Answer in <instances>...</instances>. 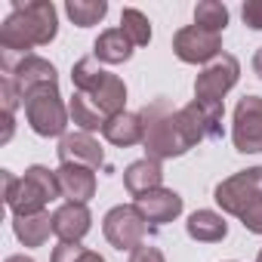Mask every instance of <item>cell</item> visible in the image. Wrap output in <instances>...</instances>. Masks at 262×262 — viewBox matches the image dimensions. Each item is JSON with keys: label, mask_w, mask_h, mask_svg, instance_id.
<instances>
[{"label": "cell", "mask_w": 262, "mask_h": 262, "mask_svg": "<svg viewBox=\"0 0 262 262\" xmlns=\"http://www.w3.org/2000/svg\"><path fill=\"white\" fill-rule=\"evenodd\" d=\"M77 262H105V259H102V256H99V253H93V250H83V253H80V259H77Z\"/></svg>", "instance_id": "4dcf8cb0"}, {"label": "cell", "mask_w": 262, "mask_h": 262, "mask_svg": "<svg viewBox=\"0 0 262 262\" xmlns=\"http://www.w3.org/2000/svg\"><path fill=\"white\" fill-rule=\"evenodd\" d=\"M142 145H145V158L151 161H170V158H182L185 151H191L182 126H179V108L170 105V99H155L148 102L142 111Z\"/></svg>", "instance_id": "7a4b0ae2"}, {"label": "cell", "mask_w": 262, "mask_h": 262, "mask_svg": "<svg viewBox=\"0 0 262 262\" xmlns=\"http://www.w3.org/2000/svg\"><path fill=\"white\" fill-rule=\"evenodd\" d=\"M136 207L148 219V225H167L182 213V198L173 188H155V191L136 198Z\"/></svg>", "instance_id": "5bb4252c"}, {"label": "cell", "mask_w": 262, "mask_h": 262, "mask_svg": "<svg viewBox=\"0 0 262 262\" xmlns=\"http://www.w3.org/2000/svg\"><path fill=\"white\" fill-rule=\"evenodd\" d=\"M256 262H262V250H259V256H256Z\"/></svg>", "instance_id": "d6a6232c"}, {"label": "cell", "mask_w": 262, "mask_h": 262, "mask_svg": "<svg viewBox=\"0 0 262 262\" xmlns=\"http://www.w3.org/2000/svg\"><path fill=\"white\" fill-rule=\"evenodd\" d=\"M90 225H93V216H90L86 204H62L53 213V231L68 244H80V237L90 231Z\"/></svg>", "instance_id": "2e32d148"}, {"label": "cell", "mask_w": 262, "mask_h": 262, "mask_svg": "<svg viewBox=\"0 0 262 262\" xmlns=\"http://www.w3.org/2000/svg\"><path fill=\"white\" fill-rule=\"evenodd\" d=\"M164 170H161V161H151V158H142V161H133L126 170H123V185L133 198H142L155 188H164Z\"/></svg>", "instance_id": "e0dca14e"}, {"label": "cell", "mask_w": 262, "mask_h": 262, "mask_svg": "<svg viewBox=\"0 0 262 262\" xmlns=\"http://www.w3.org/2000/svg\"><path fill=\"white\" fill-rule=\"evenodd\" d=\"M62 198L59 176L40 164L28 167L22 179H16L10 170H4V201L13 210V216H34L43 213L47 204Z\"/></svg>", "instance_id": "277c9868"}, {"label": "cell", "mask_w": 262, "mask_h": 262, "mask_svg": "<svg viewBox=\"0 0 262 262\" xmlns=\"http://www.w3.org/2000/svg\"><path fill=\"white\" fill-rule=\"evenodd\" d=\"M105 139L117 148H129V145H139L142 142V117L139 114H129V111H120L114 114L108 123H105Z\"/></svg>", "instance_id": "ac0fdd59"}, {"label": "cell", "mask_w": 262, "mask_h": 262, "mask_svg": "<svg viewBox=\"0 0 262 262\" xmlns=\"http://www.w3.org/2000/svg\"><path fill=\"white\" fill-rule=\"evenodd\" d=\"M71 83H74V93L83 96L105 120H111L114 114H120L123 105H126V86H123V80L117 74L105 71L96 56H83V59L74 62Z\"/></svg>", "instance_id": "3957f363"}, {"label": "cell", "mask_w": 262, "mask_h": 262, "mask_svg": "<svg viewBox=\"0 0 262 262\" xmlns=\"http://www.w3.org/2000/svg\"><path fill=\"white\" fill-rule=\"evenodd\" d=\"M194 25L198 28H207L213 34H219L225 25H228V10L225 4H219V0H201V4L194 7Z\"/></svg>", "instance_id": "cb8c5ba5"}, {"label": "cell", "mask_w": 262, "mask_h": 262, "mask_svg": "<svg viewBox=\"0 0 262 262\" xmlns=\"http://www.w3.org/2000/svg\"><path fill=\"white\" fill-rule=\"evenodd\" d=\"M13 231L25 247H43L53 231V216L47 210L34 216H13Z\"/></svg>", "instance_id": "44dd1931"}, {"label": "cell", "mask_w": 262, "mask_h": 262, "mask_svg": "<svg viewBox=\"0 0 262 262\" xmlns=\"http://www.w3.org/2000/svg\"><path fill=\"white\" fill-rule=\"evenodd\" d=\"M241 222H244V228H247V231L262 234V201H259V204H253V207L241 216Z\"/></svg>", "instance_id": "83f0119b"}, {"label": "cell", "mask_w": 262, "mask_h": 262, "mask_svg": "<svg viewBox=\"0 0 262 262\" xmlns=\"http://www.w3.org/2000/svg\"><path fill=\"white\" fill-rule=\"evenodd\" d=\"M83 250H86V247H80V244H68V241H62V244L53 250L50 262H77Z\"/></svg>", "instance_id": "4316f807"}, {"label": "cell", "mask_w": 262, "mask_h": 262, "mask_svg": "<svg viewBox=\"0 0 262 262\" xmlns=\"http://www.w3.org/2000/svg\"><path fill=\"white\" fill-rule=\"evenodd\" d=\"M241 16H244V25H250L253 31H262V0H247L241 7Z\"/></svg>", "instance_id": "484cf974"}, {"label": "cell", "mask_w": 262, "mask_h": 262, "mask_svg": "<svg viewBox=\"0 0 262 262\" xmlns=\"http://www.w3.org/2000/svg\"><path fill=\"white\" fill-rule=\"evenodd\" d=\"M59 161L62 164H80V167H102L105 164V155L99 148V142L90 136V133H65L59 139Z\"/></svg>", "instance_id": "4fadbf2b"}, {"label": "cell", "mask_w": 262, "mask_h": 262, "mask_svg": "<svg viewBox=\"0 0 262 262\" xmlns=\"http://www.w3.org/2000/svg\"><path fill=\"white\" fill-rule=\"evenodd\" d=\"M185 231H188V237H194L201 244H216L228 234V222L213 210H194L185 222Z\"/></svg>", "instance_id": "ffe728a7"}, {"label": "cell", "mask_w": 262, "mask_h": 262, "mask_svg": "<svg viewBox=\"0 0 262 262\" xmlns=\"http://www.w3.org/2000/svg\"><path fill=\"white\" fill-rule=\"evenodd\" d=\"M59 16L50 0H16L13 13L0 25V56H31V47H43L56 37Z\"/></svg>", "instance_id": "6da1fadb"}, {"label": "cell", "mask_w": 262, "mask_h": 262, "mask_svg": "<svg viewBox=\"0 0 262 262\" xmlns=\"http://www.w3.org/2000/svg\"><path fill=\"white\" fill-rule=\"evenodd\" d=\"M213 201L225 213L241 219L253 204L262 201V167H250V170H241V173L222 179L213 191Z\"/></svg>", "instance_id": "8992f818"}, {"label": "cell", "mask_w": 262, "mask_h": 262, "mask_svg": "<svg viewBox=\"0 0 262 262\" xmlns=\"http://www.w3.org/2000/svg\"><path fill=\"white\" fill-rule=\"evenodd\" d=\"M19 102H22V93L16 90V83L10 77H4L0 80V105H4V114H16Z\"/></svg>", "instance_id": "d4e9b609"}, {"label": "cell", "mask_w": 262, "mask_h": 262, "mask_svg": "<svg viewBox=\"0 0 262 262\" xmlns=\"http://www.w3.org/2000/svg\"><path fill=\"white\" fill-rule=\"evenodd\" d=\"M120 31L133 40V47H148L151 40V22L142 10H133V7H126L120 13Z\"/></svg>", "instance_id": "603a6c76"}, {"label": "cell", "mask_w": 262, "mask_h": 262, "mask_svg": "<svg viewBox=\"0 0 262 262\" xmlns=\"http://www.w3.org/2000/svg\"><path fill=\"white\" fill-rule=\"evenodd\" d=\"M237 77H241V62L231 53H222L210 65H204V71L198 74L194 99H201V102H222L225 93L237 83Z\"/></svg>", "instance_id": "8fae6325"}, {"label": "cell", "mask_w": 262, "mask_h": 262, "mask_svg": "<svg viewBox=\"0 0 262 262\" xmlns=\"http://www.w3.org/2000/svg\"><path fill=\"white\" fill-rule=\"evenodd\" d=\"M25 117L31 123V129L37 136H65V126H68V105L59 96V83L50 86H37L34 93L25 96Z\"/></svg>", "instance_id": "5b68a950"}, {"label": "cell", "mask_w": 262, "mask_h": 262, "mask_svg": "<svg viewBox=\"0 0 262 262\" xmlns=\"http://www.w3.org/2000/svg\"><path fill=\"white\" fill-rule=\"evenodd\" d=\"M231 142L241 155H259L262 151V96H244L234 105Z\"/></svg>", "instance_id": "30bf717a"}, {"label": "cell", "mask_w": 262, "mask_h": 262, "mask_svg": "<svg viewBox=\"0 0 262 262\" xmlns=\"http://www.w3.org/2000/svg\"><path fill=\"white\" fill-rule=\"evenodd\" d=\"M129 262H167V259H164V253L158 247L142 244V247H136L133 253H129Z\"/></svg>", "instance_id": "f1b7e54d"}, {"label": "cell", "mask_w": 262, "mask_h": 262, "mask_svg": "<svg viewBox=\"0 0 262 262\" xmlns=\"http://www.w3.org/2000/svg\"><path fill=\"white\" fill-rule=\"evenodd\" d=\"M93 56L99 62H108V65H120L133 56V40H129L120 28H108L96 37L93 43Z\"/></svg>", "instance_id": "d6986e66"}, {"label": "cell", "mask_w": 262, "mask_h": 262, "mask_svg": "<svg viewBox=\"0 0 262 262\" xmlns=\"http://www.w3.org/2000/svg\"><path fill=\"white\" fill-rule=\"evenodd\" d=\"M7 262H34V259L25 256V253H16V256H7Z\"/></svg>", "instance_id": "1f68e13d"}, {"label": "cell", "mask_w": 262, "mask_h": 262, "mask_svg": "<svg viewBox=\"0 0 262 262\" xmlns=\"http://www.w3.org/2000/svg\"><path fill=\"white\" fill-rule=\"evenodd\" d=\"M222 102H188L185 108H179V126L188 139V145L194 148L198 142H207V139H219L222 136Z\"/></svg>", "instance_id": "ba28073f"}, {"label": "cell", "mask_w": 262, "mask_h": 262, "mask_svg": "<svg viewBox=\"0 0 262 262\" xmlns=\"http://www.w3.org/2000/svg\"><path fill=\"white\" fill-rule=\"evenodd\" d=\"M56 176H59L62 198H68V204H86L96 194V173H93V167L62 164L56 170Z\"/></svg>", "instance_id": "9a60e30c"}, {"label": "cell", "mask_w": 262, "mask_h": 262, "mask_svg": "<svg viewBox=\"0 0 262 262\" xmlns=\"http://www.w3.org/2000/svg\"><path fill=\"white\" fill-rule=\"evenodd\" d=\"M102 231H105V237H108V244L114 250H129L133 253L148 237V219L139 213L136 204H120V207L105 213Z\"/></svg>", "instance_id": "52a82bcc"}, {"label": "cell", "mask_w": 262, "mask_h": 262, "mask_svg": "<svg viewBox=\"0 0 262 262\" xmlns=\"http://www.w3.org/2000/svg\"><path fill=\"white\" fill-rule=\"evenodd\" d=\"M65 13H68V19L77 28H90V25H99L105 19L108 4H105V0H68Z\"/></svg>", "instance_id": "7402d4cb"}, {"label": "cell", "mask_w": 262, "mask_h": 262, "mask_svg": "<svg viewBox=\"0 0 262 262\" xmlns=\"http://www.w3.org/2000/svg\"><path fill=\"white\" fill-rule=\"evenodd\" d=\"M0 68H4V77H10L16 83V90L22 93V102L28 93H34L37 86H50V83H59V74H56V65L40 59V56H0Z\"/></svg>", "instance_id": "9c48e42d"}, {"label": "cell", "mask_w": 262, "mask_h": 262, "mask_svg": "<svg viewBox=\"0 0 262 262\" xmlns=\"http://www.w3.org/2000/svg\"><path fill=\"white\" fill-rule=\"evenodd\" d=\"M173 53L185 62V65H210L216 56H222V37L207 31V28H198V25H188L182 31H176L173 37Z\"/></svg>", "instance_id": "7c38bea8"}, {"label": "cell", "mask_w": 262, "mask_h": 262, "mask_svg": "<svg viewBox=\"0 0 262 262\" xmlns=\"http://www.w3.org/2000/svg\"><path fill=\"white\" fill-rule=\"evenodd\" d=\"M253 71H256V77L262 80V47L256 50V56H253Z\"/></svg>", "instance_id": "f546056e"}]
</instances>
